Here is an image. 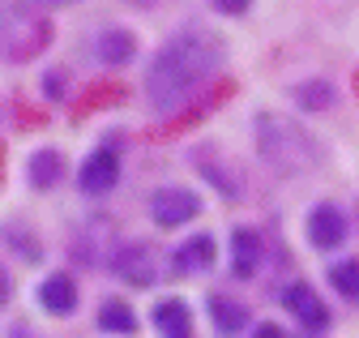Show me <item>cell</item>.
<instances>
[{"instance_id": "obj_1", "label": "cell", "mask_w": 359, "mask_h": 338, "mask_svg": "<svg viewBox=\"0 0 359 338\" xmlns=\"http://www.w3.org/2000/svg\"><path fill=\"white\" fill-rule=\"evenodd\" d=\"M218 65H222V48H218L214 34L180 30L175 39H167L158 48V56L146 69V103L158 116L180 111L218 73Z\"/></svg>"}, {"instance_id": "obj_2", "label": "cell", "mask_w": 359, "mask_h": 338, "mask_svg": "<svg viewBox=\"0 0 359 338\" xmlns=\"http://www.w3.org/2000/svg\"><path fill=\"white\" fill-rule=\"evenodd\" d=\"M52 43V22L26 5H0V56L22 65Z\"/></svg>"}, {"instance_id": "obj_3", "label": "cell", "mask_w": 359, "mask_h": 338, "mask_svg": "<svg viewBox=\"0 0 359 338\" xmlns=\"http://www.w3.org/2000/svg\"><path fill=\"white\" fill-rule=\"evenodd\" d=\"M257 142H261L265 163L274 167L278 176H295V172H304V167L317 158V146H312V142L295 129V124L274 120V116H261V120H257Z\"/></svg>"}, {"instance_id": "obj_4", "label": "cell", "mask_w": 359, "mask_h": 338, "mask_svg": "<svg viewBox=\"0 0 359 338\" xmlns=\"http://www.w3.org/2000/svg\"><path fill=\"white\" fill-rule=\"evenodd\" d=\"M197 210H201V197L193 189H180V184H167L150 197V219L158 227H184L197 219Z\"/></svg>"}, {"instance_id": "obj_5", "label": "cell", "mask_w": 359, "mask_h": 338, "mask_svg": "<svg viewBox=\"0 0 359 338\" xmlns=\"http://www.w3.org/2000/svg\"><path fill=\"white\" fill-rule=\"evenodd\" d=\"M116 180H120V158H116V150H95L86 163H81V172H77V189L86 193V197H103V193H111L116 189Z\"/></svg>"}, {"instance_id": "obj_6", "label": "cell", "mask_w": 359, "mask_h": 338, "mask_svg": "<svg viewBox=\"0 0 359 338\" xmlns=\"http://www.w3.org/2000/svg\"><path fill=\"white\" fill-rule=\"evenodd\" d=\"M283 309L287 313H295L299 321H304V330H312V334H321L325 325H330V309L321 304V295L312 291V287H304V283H291V287H283Z\"/></svg>"}, {"instance_id": "obj_7", "label": "cell", "mask_w": 359, "mask_h": 338, "mask_svg": "<svg viewBox=\"0 0 359 338\" xmlns=\"http://www.w3.org/2000/svg\"><path fill=\"white\" fill-rule=\"evenodd\" d=\"M111 270H116L124 283H133V287H154V278H158L154 248H146V244H128V248H120L116 257H111Z\"/></svg>"}, {"instance_id": "obj_8", "label": "cell", "mask_w": 359, "mask_h": 338, "mask_svg": "<svg viewBox=\"0 0 359 338\" xmlns=\"http://www.w3.org/2000/svg\"><path fill=\"white\" fill-rule=\"evenodd\" d=\"M308 240L317 248H338L346 240V215L334 210V205H317L308 215Z\"/></svg>"}, {"instance_id": "obj_9", "label": "cell", "mask_w": 359, "mask_h": 338, "mask_svg": "<svg viewBox=\"0 0 359 338\" xmlns=\"http://www.w3.org/2000/svg\"><path fill=\"white\" fill-rule=\"evenodd\" d=\"M214 266V236H193L171 252V270L175 274H201Z\"/></svg>"}, {"instance_id": "obj_10", "label": "cell", "mask_w": 359, "mask_h": 338, "mask_svg": "<svg viewBox=\"0 0 359 338\" xmlns=\"http://www.w3.org/2000/svg\"><path fill=\"white\" fill-rule=\"evenodd\" d=\"M261 266V236L252 227H236L231 231V270L236 278H252Z\"/></svg>"}, {"instance_id": "obj_11", "label": "cell", "mask_w": 359, "mask_h": 338, "mask_svg": "<svg viewBox=\"0 0 359 338\" xmlns=\"http://www.w3.org/2000/svg\"><path fill=\"white\" fill-rule=\"evenodd\" d=\"M150 321H154V330L167 334V338H189V334H193V313H189L184 300H158L154 313H150Z\"/></svg>"}, {"instance_id": "obj_12", "label": "cell", "mask_w": 359, "mask_h": 338, "mask_svg": "<svg viewBox=\"0 0 359 338\" xmlns=\"http://www.w3.org/2000/svg\"><path fill=\"white\" fill-rule=\"evenodd\" d=\"M39 304L48 309V313H56V317L73 313V309H77V287H73V278H69V274L43 278V283H39Z\"/></svg>"}, {"instance_id": "obj_13", "label": "cell", "mask_w": 359, "mask_h": 338, "mask_svg": "<svg viewBox=\"0 0 359 338\" xmlns=\"http://www.w3.org/2000/svg\"><path fill=\"white\" fill-rule=\"evenodd\" d=\"M26 176H30V184H34V189H56V184H60V176H65V158H60V150H56V146L34 150V154H30V163H26Z\"/></svg>"}, {"instance_id": "obj_14", "label": "cell", "mask_w": 359, "mask_h": 338, "mask_svg": "<svg viewBox=\"0 0 359 338\" xmlns=\"http://www.w3.org/2000/svg\"><path fill=\"white\" fill-rule=\"evenodd\" d=\"M210 321L222 330V334H244L248 330V309L240 300H227V295H210Z\"/></svg>"}, {"instance_id": "obj_15", "label": "cell", "mask_w": 359, "mask_h": 338, "mask_svg": "<svg viewBox=\"0 0 359 338\" xmlns=\"http://www.w3.org/2000/svg\"><path fill=\"white\" fill-rule=\"evenodd\" d=\"M133 48H137V39H133L128 30H120V26H111V30H103V34L95 39V56H99L103 65H124V60H133Z\"/></svg>"}, {"instance_id": "obj_16", "label": "cell", "mask_w": 359, "mask_h": 338, "mask_svg": "<svg viewBox=\"0 0 359 338\" xmlns=\"http://www.w3.org/2000/svg\"><path fill=\"white\" fill-rule=\"evenodd\" d=\"M99 330H107V334H133V330H137V317H133V309L124 300H103L99 304Z\"/></svg>"}, {"instance_id": "obj_17", "label": "cell", "mask_w": 359, "mask_h": 338, "mask_svg": "<svg viewBox=\"0 0 359 338\" xmlns=\"http://www.w3.org/2000/svg\"><path fill=\"white\" fill-rule=\"evenodd\" d=\"M330 283L338 287V295H342V300L359 304V262H338V266L330 270Z\"/></svg>"}, {"instance_id": "obj_18", "label": "cell", "mask_w": 359, "mask_h": 338, "mask_svg": "<svg viewBox=\"0 0 359 338\" xmlns=\"http://www.w3.org/2000/svg\"><path fill=\"white\" fill-rule=\"evenodd\" d=\"M197 167H201L205 176H214V180H218L222 197H240V184H236V176H227V172H222V167L214 163V150H210V146H201V150H197Z\"/></svg>"}, {"instance_id": "obj_19", "label": "cell", "mask_w": 359, "mask_h": 338, "mask_svg": "<svg viewBox=\"0 0 359 338\" xmlns=\"http://www.w3.org/2000/svg\"><path fill=\"white\" fill-rule=\"evenodd\" d=\"M295 99H299V107H330L334 103V90L325 86V81H312V86H299L295 90Z\"/></svg>"}, {"instance_id": "obj_20", "label": "cell", "mask_w": 359, "mask_h": 338, "mask_svg": "<svg viewBox=\"0 0 359 338\" xmlns=\"http://www.w3.org/2000/svg\"><path fill=\"white\" fill-rule=\"evenodd\" d=\"M248 5H252V0H214V9H218V13H231V18H240Z\"/></svg>"}, {"instance_id": "obj_21", "label": "cell", "mask_w": 359, "mask_h": 338, "mask_svg": "<svg viewBox=\"0 0 359 338\" xmlns=\"http://www.w3.org/2000/svg\"><path fill=\"white\" fill-rule=\"evenodd\" d=\"M60 81H65L60 73H48V95H52V99H60V95H65V86H60Z\"/></svg>"}, {"instance_id": "obj_22", "label": "cell", "mask_w": 359, "mask_h": 338, "mask_svg": "<svg viewBox=\"0 0 359 338\" xmlns=\"http://www.w3.org/2000/svg\"><path fill=\"white\" fill-rule=\"evenodd\" d=\"M5 300H9V274L0 270V309H5Z\"/></svg>"}, {"instance_id": "obj_23", "label": "cell", "mask_w": 359, "mask_h": 338, "mask_svg": "<svg viewBox=\"0 0 359 338\" xmlns=\"http://www.w3.org/2000/svg\"><path fill=\"white\" fill-rule=\"evenodd\" d=\"M128 5H154V0H128Z\"/></svg>"}, {"instance_id": "obj_24", "label": "cell", "mask_w": 359, "mask_h": 338, "mask_svg": "<svg viewBox=\"0 0 359 338\" xmlns=\"http://www.w3.org/2000/svg\"><path fill=\"white\" fill-rule=\"evenodd\" d=\"M48 5H73V0H48Z\"/></svg>"}]
</instances>
